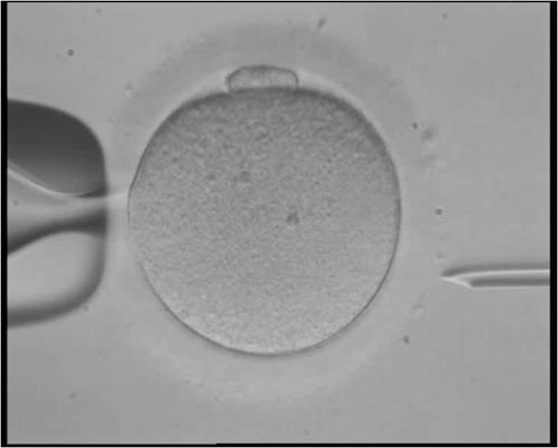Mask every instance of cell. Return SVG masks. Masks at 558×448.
Segmentation results:
<instances>
[{"label":"cell","instance_id":"1","mask_svg":"<svg viewBox=\"0 0 558 448\" xmlns=\"http://www.w3.org/2000/svg\"><path fill=\"white\" fill-rule=\"evenodd\" d=\"M401 217L378 128L296 76L178 107L128 198L135 258L169 316L262 360L317 349L365 315L391 273Z\"/></svg>","mask_w":558,"mask_h":448},{"label":"cell","instance_id":"2","mask_svg":"<svg viewBox=\"0 0 558 448\" xmlns=\"http://www.w3.org/2000/svg\"><path fill=\"white\" fill-rule=\"evenodd\" d=\"M109 216L102 199L9 186L8 323L26 329L66 318L100 289Z\"/></svg>","mask_w":558,"mask_h":448},{"label":"cell","instance_id":"3","mask_svg":"<svg viewBox=\"0 0 558 448\" xmlns=\"http://www.w3.org/2000/svg\"><path fill=\"white\" fill-rule=\"evenodd\" d=\"M8 166L12 175L59 195L102 199L109 191L97 133L73 113L43 102L9 99Z\"/></svg>","mask_w":558,"mask_h":448}]
</instances>
